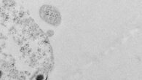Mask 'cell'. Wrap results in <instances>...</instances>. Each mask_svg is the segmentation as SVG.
Here are the masks:
<instances>
[{
    "mask_svg": "<svg viewBox=\"0 0 142 80\" xmlns=\"http://www.w3.org/2000/svg\"><path fill=\"white\" fill-rule=\"evenodd\" d=\"M40 15L45 21L50 24L58 25L60 23L61 17L59 13L52 7L44 6L40 11Z\"/></svg>",
    "mask_w": 142,
    "mask_h": 80,
    "instance_id": "cell-1",
    "label": "cell"
},
{
    "mask_svg": "<svg viewBox=\"0 0 142 80\" xmlns=\"http://www.w3.org/2000/svg\"><path fill=\"white\" fill-rule=\"evenodd\" d=\"M1 76H2V71H0V77H1Z\"/></svg>",
    "mask_w": 142,
    "mask_h": 80,
    "instance_id": "cell-2",
    "label": "cell"
}]
</instances>
